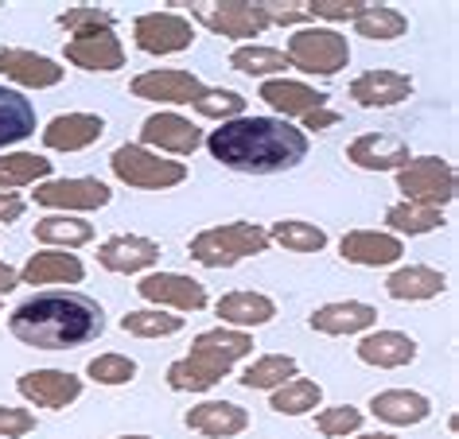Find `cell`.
Returning a JSON list of instances; mask_svg holds the SVG:
<instances>
[{"label":"cell","instance_id":"6","mask_svg":"<svg viewBox=\"0 0 459 439\" xmlns=\"http://www.w3.org/2000/svg\"><path fill=\"white\" fill-rule=\"evenodd\" d=\"M109 168L121 183L141 187V191H164V187H176V183L187 179V168H183L179 159H160L141 144H121L117 152H113Z\"/></svg>","mask_w":459,"mask_h":439},{"label":"cell","instance_id":"50","mask_svg":"<svg viewBox=\"0 0 459 439\" xmlns=\"http://www.w3.org/2000/svg\"><path fill=\"white\" fill-rule=\"evenodd\" d=\"M359 439H397V435H382V432H374V435H359Z\"/></svg>","mask_w":459,"mask_h":439},{"label":"cell","instance_id":"24","mask_svg":"<svg viewBox=\"0 0 459 439\" xmlns=\"http://www.w3.org/2000/svg\"><path fill=\"white\" fill-rule=\"evenodd\" d=\"M307 323H312V331H319V334H359L377 323V307L347 299V304H327V307L312 311Z\"/></svg>","mask_w":459,"mask_h":439},{"label":"cell","instance_id":"30","mask_svg":"<svg viewBox=\"0 0 459 439\" xmlns=\"http://www.w3.org/2000/svg\"><path fill=\"white\" fill-rule=\"evenodd\" d=\"M389 296L394 299H432L444 292V272L436 269H424V264H412V269H397L394 276L385 280Z\"/></svg>","mask_w":459,"mask_h":439},{"label":"cell","instance_id":"20","mask_svg":"<svg viewBox=\"0 0 459 439\" xmlns=\"http://www.w3.org/2000/svg\"><path fill=\"white\" fill-rule=\"evenodd\" d=\"M342 261L351 264H366V269H377V264H394L405 245H401V237L394 234H377V229H354V234L342 237Z\"/></svg>","mask_w":459,"mask_h":439},{"label":"cell","instance_id":"5","mask_svg":"<svg viewBox=\"0 0 459 439\" xmlns=\"http://www.w3.org/2000/svg\"><path fill=\"white\" fill-rule=\"evenodd\" d=\"M284 59H289V66H296V71H304V74L331 78L351 63V47H347V36H339L335 28H300V31L289 36Z\"/></svg>","mask_w":459,"mask_h":439},{"label":"cell","instance_id":"17","mask_svg":"<svg viewBox=\"0 0 459 439\" xmlns=\"http://www.w3.org/2000/svg\"><path fill=\"white\" fill-rule=\"evenodd\" d=\"M347 159L362 171H401L409 164V144L385 133H366L347 148Z\"/></svg>","mask_w":459,"mask_h":439},{"label":"cell","instance_id":"42","mask_svg":"<svg viewBox=\"0 0 459 439\" xmlns=\"http://www.w3.org/2000/svg\"><path fill=\"white\" fill-rule=\"evenodd\" d=\"M86 374L98 381V385H125V381L136 377V362L125 354H98L94 362L86 366Z\"/></svg>","mask_w":459,"mask_h":439},{"label":"cell","instance_id":"35","mask_svg":"<svg viewBox=\"0 0 459 439\" xmlns=\"http://www.w3.org/2000/svg\"><path fill=\"white\" fill-rule=\"evenodd\" d=\"M354 28H359V36L366 39H397L405 36L409 20L397 13V8H385V4H366L362 16L354 20Z\"/></svg>","mask_w":459,"mask_h":439},{"label":"cell","instance_id":"31","mask_svg":"<svg viewBox=\"0 0 459 439\" xmlns=\"http://www.w3.org/2000/svg\"><path fill=\"white\" fill-rule=\"evenodd\" d=\"M51 176V159H43L36 152H8L0 156V191L13 194L16 187H28L36 179Z\"/></svg>","mask_w":459,"mask_h":439},{"label":"cell","instance_id":"8","mask_svg":"<svg viewBox=\"0 0 459 439\" xmlns=\"http://www.w3.org/2000/svg\"><path fill=\"white\" fill-rule=\"evenodd\" d=\"M191 16L226 39H254L269 28L261 4H238V0H230V4H191Z\"/></svg>","mask_w":459,"mask_h":439},{"label":"cell","instance_id":"36","mask_svg":"<svg viewBox=\"0 0 459 439\" xmlns=\"http://www.w3.org/2000/svg\"><path fill=\"white\" fill-rule=\"evenodd\" d=\"M269 241H277V245L292 249V253H319L327 245V234L324 229H316L312 222H296V218H284V222L273 226Z\"/></svg>","mask_w":459,"mask_h":439},{"label":"cell","instance_id":"14","mask_svg":"<svg viewBox=\"0 0 459 439\" xmlns=\"http://www.w3.org/2000/svg\"><path fill=\"white\" fill-rule=\"evenodd\" d=\"M0 74L28 90H48L63 82V66L48 55L24 51V47H0Z\"/></svg>","mask_w":459,"mask_h":439},{"label":"cell","instance_id":"34","mask_svg":"<svg viewBox=\"0 0 459 439\" xmlns=\"http://www.w3.org/2000/svg\"><path fill=\"white\" fill-rule=\"evenodd\" d=\"M296 377V357L289 354H265L257 357L254 366L242 374V385L246 389H281L284 381Z\"/></svg>","mask_w":459,"mask_h":439},{"label":"cell","instance_id":"28","mask_svg":"<svg viewBox=\"0 0 459 439\" xmlns=\"http://www.w3.org/2000/svg\"><path fill=\"white\" fill-rule=\"evenodd\" d=\"M31 133H36V106L16 90L0 86V148L28 141Z\"/></svg>","mask_w":459,"mask_h":439},{"label":"cell","instance_id":"3","mask_svg":"<svg viewBox=\"0 0 459 439\" xmlns=\"http://www.w3.org/2000/svg\"><path fill=\"white\" fill-rule=\"evenodd\" d=\"M246 354H254V339H249L246 331H226V327L203 331L199 339H195L191 354L168 366V385L179 392H206Z\"/></svg>","mask_w":459,"mask_h":439},{"label":"cell","instance_id":"29","mask_svg":"<svg viewBox=\"0 0 459 439\" xmlns=\"http://www.w3.org/2000/svg\"><path fill=\"white\" fill-rule=\"evenodd\" d=\"M218 315L222 323H234V327H261L277 315V304L261 292H230L218 299Z\"/></svg>","mask_w":459,"mask_h":439},{"label":"cell","instance_id":"10","mask_svg":"<svg viewBox=\"0 0 459 439\" xmlns=\"http://www.w3.org/2000/svg\"><path fill=\"white\" fill-rule=\"evenodd\" d=\"M113 199L101 179H48L36 187V202L51 211H98Z\"/></svg>","mask_w":459,"mask_h":439},{"label":"cell","instance_id":"37","mask_svg":"<svg viewBox=\"0 0 459 439\" xmlns=\"http://www.w3.org/2000/svg\"><path fill=\"white\" fill-rule=\"evenodd\" d=\"M385 222L394 226L397 234H429V229L444 226V214L432 211V206H420V202H397V206H389Z\"/></svg>","mask_w":459,"mask_h":439},{"label":"cell","instance_id":"45","mask_svg":"<svg viewBox=\"0 0 459 439\" xmlns=\"http://www.w3.org/2000/svg\"><path fill=\"white\" fill-rule=\"evenodd\" d=\"M36 427V416L28 409H0V439H24Z\"/></svg>","mask_w":459,"mask_h":439},{"label":"cell","instance_id":"2","mask_svg":"<svg viewBox=\"0 0 459 439\" xmlns=\"http://www.w3.org/2000/svg\"><path fill=\"white\" fill-rule=\"evenodd\" d=\"M8 327L20 342L36 350H74L106 331V311L82 292H43L24 299L13 311Z\"/></svg>","mask_w":459,"mask_h":439},{"label":"cell","instance_id":"46","mask_svg":"<svg viewBox=\"0 0 459 439\" xmlns=\"http://www.w3.org/2000/svg\"><path fill=\"white\" fill-rule=\"evenodd\" d=\"M261 13H265L269 24H300V20H307L304 8H284V4H261Z\"/></svg>","mask_w":459,"mask_h":439},{"label":"cell","instance_id":"15","mask_svg":"<svg viewBox=\"0 0 459 439\" xmlns=\"http://www.w3.org/2000/svg\"><path fill=\"white\" fill-rule=\"evenodd\" d=\"M141 141L160 148V152L191 156L195 148L203 144V133L195 129L187 117H179V113H152V117L141 125Z\"/></svg>","mask_w":459,"mask_h":439},{"label":"cell","instance_id":"44","mask_svg":"<svg viewBox=\"0 0 459 439\" xmlns=\"http://www.w3.org/2000/svg\"><path fill=\"white\" fill-rule=\"evenodd\" d=\"M362 8H366L362 0H316V4H307L304 13L319 16V20H359Z\"/></svg>","mask_w":459,"mask_h":439},{"label":"cell","instance_id":"9","mask_svg":"<svg viewBox=\"0 0 459 439\" xmlns=\"http://www.w3.org/2000/svg\"><path fill=\"white\" fill-rule=\"evenodd\" d=\"M133 36H136V47L148 55H176L195 43V28L191 20H183L176 13H148L133 24Z\"/></svg>","mask_w":459,"mask_h":439},{"label":"cell","instance_id":"38","mask_svg":"<svg viewBox=\"0 0 459 439\" xmlns=\"http://www.w3.org/2000/svg\"><path fill=\"white\" fill-rule=\"evenodd\" d=\"M230 66L242 74H281L289 71V59H284V51L277 47H238L234 55H230Z\"/></svg>","mask_w":459,"mask_h":439},{"label":"cell","instance_id":"12","mask_svg":"<svg viewBox=\"0 0 459 439\" xmlns=\"http://www.w3.org/2000/svg\"><path fill=\"white\" fill-rule=\"evenodd\" d=\"M148 304H160V307H176V311H203L206 307V288L191 276H179V272H152L136 284Z\"/></svg>","mask_w":459,"mask_h":439},{"label":"cell","instance_id":"27","mask_svg":"<svg viewBox=\"0 0 459 439\" xmlns=\"http://www.w3.org/2000/svg\"><path fill=\"white\" fill-rule=\"evenodd\" d=\"M82 276H86V269L74 253H36V257L24 264L20 280L24 284H78Z\"/></svg>","mask_w":459,"mask_h":439},{"label":"cell","instance_id":"40","mask_svg":"<svg viewBox=\"0 0 459 439\" xmlns=\"http://www.w3.org/2000/svg\"><path fill=\"white\" fill-rule=\"evenodd\" d=\"M59 24L71 31L74 39H90V36H101V31H113V16L106 8H94V4H78L71 13L59 16Z\"/></svg>","mask_w":459,"mask_h":439},{"label":"cell","instance_id":"4","mask_svg":"<svg viewBox=\"0 0 459 439\" xmlns=\"http://www.w3.org/2000/svg\"><path fill=\"white\" fill-rule=\"evenodd\" d=\"M269 249V234L254 222H230L203 229L199 237H191V257L206 264V269H230V264L257 257Z\"/></svg>","mask_w":459,"mask_h":439},{"label":"cell","instance_id":"26","mask_svg":"<svg viewBox=\"0 0 459 439\" xmlns=\"http://www.w3.org/2000/svg\"><path fill=\"white\" fill-rule=\"evenodd\" d=\"M370 412L377 416V420L394 424V427H409V424L429 420L432 404H429V397H420V392L389 389V392H377V397L370 400Z\"/></svg>","mask_w":459,"mask_h":439},{"label":"cell","instance_id":"25","mask_svg":"<svg viewBox=\"0 0 459 439\" xmlns=\"http://www.w3.org/2000/svg\"><path fill=\"white\" fill-rule=\"evenodd\" d=\"M359 357L366 366H377V369H397V366H409L417 357V342L401 331H377V334H366L359 342Z\"/></svg>","mask_w":459,"mask_h":439},{"label":"cell","instance_id":"47","mask_svg":"<svg viewBox=\"0 0 459 439\" xmlns=\"http://www.w3.org/2000/svg\"><path fill=\"white\" fill-rule=\"evenodd\" d=\"M20 214H24V199H20V194L0 191V222H16Z\"/></svg>","mask_w":459,"mask_h":439},{"label":"cell","instance_id":"19","mask_svg":"<svg viewBox=\"0 0 459 439\" xmlns=\"http://www.w3.org/2000/svg\"><path fill=\"white\" fill-rule=\"evenodd\" d=\"M412 94V78L397 71H366L351 82V98L366 109H389Z\"/></svg>","mask_w":459,"mask_h":439},{"label":"cell","instance_id":"16","mask_svg":"<svg viewBox=\"0 0 459 439\" xmlns=\"http://www.w3.org/2000/svg\"><path fill=\"white\" fill-rule=\"evenodd\" d=\"M106 121L98 113H59L48 129H43V144L55 152H82L94 141H101Z\"/></svg>","mask_w":459,"mask_h":439},{"label":"cell","instance_id":"13","mask_svg":"<svg viewBox=\"0 0 459 439\" xmlns=\"http://www.w3.org/2000/svg\"><path fill=\"white\" fill-rule=\"evenodd\" d=\"M133 94L144 101H168V106H191L206 94V86L191 71H148L133 78Z\"/></svg>","mask_w":459,"mask_h":439},{"label":"cell","instance_id":"1","mask_svg":"<svg viewBox=\"0 0 459 439\" xmlns=\"http://www.w3.org/2000/svg\"><path fill=\"white\" fill-rule=\"evenodd\" d=\"M206 148L230 171L273 176L296 168L307 156V136L281 117H234L206 136Z\"/></svg>","mask_w":459,"mask_h":439},{"label":"cell","instance_id":"49","mask_svg":"<svg viewBox=\"0 0 459 439\" xmlns=\"http://www.w3.org/2000/svg\"><path fill=\"white\" fill-rule=\"evenodd\" d=\"M16 284H20V272L13 269V264H0V296H8Z\"/></svg>","mask_w":459,"mask_h":439},{"label":"cell","instance_id":"18","mask_svg":"<svg viewBox=\"0 0 459 439\" xmlns=\"http://www.w3.org/2000/svg\"><path fill=\"white\" fill-rule=\"evenodd\" d=\"M98 261H101V269H109V272H141V269H152L160 261V245L152 237L117 234L98 249Z\"/></svg>","mask_w":459,"mask_h":439},{"label":"cell","instance_id":"32","mask_svg":"<svg viewBox=\"0 0 459 439\" xmlns=\"http://www.w3.org/2000/svg\"><path fill=\"white\" fill-rule=\"evenodd\" d=\"M94 237V226L82 222V218H71V214H51L43 218V222H36V241H43V245H86V241Z\"/></svg>","mask_w":459,"mask_h":439},{"label":"cell","instance_id":"43","mask_svg":"<svg viewBox=\"0 0 459 439\" xmlns=\"http://www.w3.org/2000/svg\"><path fill=\"white\" fill-rule=\"evenodd\" d=\"M316 427L324 435L331 439H342V435H351V432H359L362 427V412L359 409H351V404H339V409H324L316 416Z\"/></svg>","mask_w":459,"mask_h":439},{"label":"cell","instance_id":"41","mask_svg":"<svg viewBox=\"0 0 459 439\" xmlns=\"http://www.w3.org/2000/svg\"><path fill=\"white\" fill-rule=\"evenodd\" d=\"M191 106L199 109L203 117H211V121H234V117H242L246 113V98L234 94V90H206V94L195 98Z\"/></svg>","mask_w":459,"mask_h":439},{"label":"cell","instance_id":"22","mask_svg":"<svg viewBox=\"0 0 459 439\" xmlns=\"http://www.w3.org/2000/svg\"><path fill=\"white\" fill-rule=\"evenodd\" d=\"M66 59L82 71H101V74H113L125 66V47L113 31H101V36H90V39H71L66 43Z\"/></svg>","mask_w":459,"mask_h":439},{"label":"cell","instance_id":"23","mask_svg":"<svg viewBox=\"0 0 459 439\" xmlns=\"http://www.w3.org/2000/svg\"><path fill=\"white\" fill-rule=\"evenodd\" d=\"M187 427L211 435V439H230V435L246 432L249 416H246V409H238V404H230V400H206L187 412Z\"/></svg>","mask_w":459,"mask_h":439},{"label":"cell","instance_id":"39","mask_svg":"<svg viewBox=\"0 0 459 439\" xmlns=\"http://www.w3.org/2000/svg\"><path fill=\"white\" fill-rule=\"evenodd\" d=\"M121 327L136 339H164V334L183 331V315H164V311H129Z\"/></svg>","mask_w":459,"mask_h":439},{"label":"cell","instance_id":"51","mask_svg":"<svg viewBox=\"0 0 459 439\" xmlns=\"http://www.w3.org/2000/svg\"><path fill=\"white\" fill-rule=\"evenodd\" d=\"M121 439H148V435H121Z\"/></svg>","mask_w":459,"mask_h":439},{"label":"cell","instance_id":"21","mask_svg":"<svg viewBox=\"0 0 459 439\" xmlns=\"http://www.w3.org/2000/svg\"><path fill=\"white\" fill-rule=\"evenodd\" d=\"M261 98L281 113V121L307 117V113H316V109H327V94H319V90L304 86V82H289V78H273V82H265L261 86Z\"/></svg>","mask_w":459,"mask_h":439},{"label":"cell","instance_id":"48","mask_svg":"<svg viewBox=\"0 0 459 439\" xmlns=\"http://www.w3.org/2000/svg\"><path fill=\"white\" fill-rule=\"evenodd\" d=\"M335 121L339 117L331 109H316V113H307V117H304V129H331Z\"/></svg>","mask_w":459,"mask_h":439},{"label":"cell","instance_id":"11","mask_svg":"<svg viewBox=\"0 0 459 439\" xmlns=\"http://www.w3.org/2000/svg\"><path fill=\"white\" fill-rule=\"evenodd\" d=\"M16 389L39 409H66L82 397V377L66 374V369H31L16 381Z\"/></svg>","mask_w":459,"mask_h":439},{"label":"cell","instance_id":"33","mask_svg":"<svg viewBox=\"0 0 459 439\" xmlns=\"http://www.w3.org/2000/svg\"><path fill=\"white\" fill-rule=\"evenodd\" d=\"M319 400H324V389L307 377H292V381H284L281 389H273V409L281 416H304V412L319 409Z\"/></svg>","mask_w":459,"mask_h":439},{"label":"cell","instance_id":"7","mask_svg":"<svg viewBox=\"0 0 459 439\" xmlns=\"http://www.w3.org/2000/svg\"><path fill=\"white\" fill-rule=\"evenodd\" d=\"M397 187L405 191V202H420L440 211V206L455 199V171L440 156H420V159H409L397 171Z\"/></svg>","mask_w":459,"mask_h":439}]
</instances>
